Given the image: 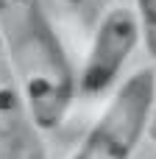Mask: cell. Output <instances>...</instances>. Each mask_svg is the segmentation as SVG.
<instances>
[{"label": "cell", "mask_w": 156, "mask_h": 159, "mask_svg": "<svg viewBox=\"0 0 156 159\" xmlns=\"http://www.w3.org/2000/svg\"><path fill=\"white\" fill-rule=\"evenodd\" d=\"M0 36L33 126L59 129L75 98V73L42 0H0Z\"/></svg>", "instance_id": "6da1fadb"}, {"label": "cell", "mask_w": 156, "mask_h": 159, "mask_svg": "<svg viewBox=\"0 0 156 159\" xmlns=\"http://www.w3.org/2000/svg\"><path fill=\"white\" fill-rule=\"evenodd\" d=\"M154 87V67H140L137 73H131L114 89L112 101L89 126L70 159H131L145 137Z\"/></svg>", "instance_id": "7a4b0ae2"}, {"label": "cell", "mask_w": 156, "mask_h": 159, "mask_svg": "<svg viewBox=\"0 0 156 159\" xmlns=\"http://www.w3.org/2000/svg\"><path fill=\"white\" fill-rule=\"evenodd\" d=\"M140 39L142 36H140V22H137L134 8L123 3L109 6L92 34L84 67L75 78V92L87 98H98L109 92L114 81L120 78L123 64L140 45Z\"/></svg>", "instance_id": "3957f363"}, {"label": "cell", "mask_w": 156, "mask_h": 159, "mask_svg": "<svg viewBox=\"0 0 156 159\" xmlns=\"http://www.w3.org/2000/svg\"><path fill=\"white\" fill-rule=\"evenodd\" d=\"M0 159H47L42 131L31 120L3 36H0Z\"/></svg>", "instance_id": "277c9868"}, {"label": "cell", "mask_w": 156, "mask_h": 159, "mask_svg": "<svg viewBox=\"0 0 156 159\" xmlns=\"http://www.w3.org/2000/svg\"><path fill=\"white\" fill-rule=\"evenodd\" d=\"M134 14L140 22V36L148 56L156 59V0H134Z\"/></svg>", "instance_id": "5b68a950"}, {"label": "cell", "mask_w": 156, "mask_h": 159, "mask_svg": "<svg viewBox=\"0 0 156 159\" xmlns=\"http://www.w3.org/2000/svg\"><path fill=\"white\" fill-rule=\"evenodd\" d=\"M148 140L156 145V87H154V101H151V112H148V126H145Z\"/></svg>", "instance_id": "8992f818"}, {"label": "cell", "mask_w": 156, "mask_h": 159, "mask_svg": "<svg viewBox=\"0 0 156 159\" xmlns=\"http://www.w3.org/2000/svg\"><path fill=\"white\" fill-rule=\"evenodd\" d=\"M61 3H67V6H78V3H84V0H61Z\"/></svg>", "instance_id": "52a82bcc"}]
</instances>
